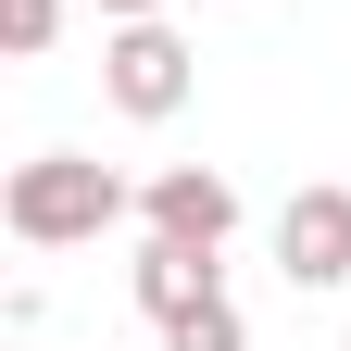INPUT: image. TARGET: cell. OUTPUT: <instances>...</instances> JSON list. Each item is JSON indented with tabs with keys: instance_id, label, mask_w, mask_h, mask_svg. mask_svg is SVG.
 <instances>
[{
	"instance_id": "1",
	"label": "cell",
	"mask_w": 351,
	"mask_h": 351,
	"mask_svg": "<svg viewBox=\"0 0 351 351\" xmlns=\"http://www.w3.org/2000/svg\"><path fill=\"white\" fill-rule=\"evenodd\" d=\"M0 226L25 251H75V239L125 226V176L88 163V151H38V163H13V189H0Z\"/></svg>"
},
{
	"instance_id": "2",
	"label": "cell",
	"mask_w": 351,
	"mask_h": 351,
	"mask_svg": "<svg viewBox=\"0 0 351 351\" xmlns=\"http://www.w3.org/2000/svg\"><path fill=\"white\" fill-rule=\"evenodd\" d=\"M101 88H113V113L176 125V113H189V88H201V51H189L163 13H138V25H113V38H101Z\"/></svg>"
},
{
	"instance_id": "3",
	"label": "cell",
	"mask_w": 351,
	"mask_h": 351,
	"mask_svg": "<svg viewBox=\"0 0 351 351\" xmlns=\"http://www.w3.org/2000/svg\"><path fill=\"white\" fill-rule=\"evenodd\" d=\"M276 276L289 289H351V189H289V213H276Z\"/></svg>"
},
{
	"instance_id": "4",
	"label": "cell",
	"mask_w": 351,
	"mask_h": 351,
	"mask_svg": "<svg viewBox=\"0 0 351 351\" xmlns=\"http://www.w3.org/2000/svg\"><path fill=\"white\" fill-rule=\"evenodd\" d=\"M138 213H151V239H201V251L239 239V189H226L213 163H163L151 189H138Z\"/></svg>"
},
{
	"instance_id": "5",
	"label": "cell",
	"mask_w": 351,
	"mask_h": 351,
	"mask_svg": "<svg viewBox=\"0 0 351 351\" xmlns=\"http://www.w3.org/2000/svg\"><path fill=\"white\" fill-rule=\"evenodd\" d=\"M125 289H138V314L163 326V314H189V301H213L226 276H213V251H201V239H151L138 263H125Z\"/></svg>"
},
{
	"instance_id": "6",
	"label": "cell",
	"mask_w": 351,
	"mask_h": 351,
	"mask_svg": "<svg viewBox=\"0 0 351 351\" xmlns=\"http://www.w3.org/2000/svg\"><path fill=\"white\" fill-rule=\"evenodd\" d=\"M163 351H251V326H239V301L213 289V301H189V314H163Z\"/></svg>"
},
{
	"instance_id": "7",
	"label": "cell",
	"mask_w": 351,
	"mask_h": 351,
	"mask_svg": "<svg viewBox=\"0 0 351 351\" xmlns=\"http://www.w3.org/2000/svg\"><path fill=\"white\" fill-rule=\"evenodd\" d=\"M51 38H63V0H0V51L13 63H38Z\"/></svg>"
},
{
	"instance_id": "8",
	"label": "cell",
	"mask_w": 351,
	"mask_h": 351,
	"mask_svg": "<svg viewBox=\"0 0 351 351\" xmlns=\"http://www.w3.org/2000/svg\"><path fill=\"white\" fill-rule=\"evenodd\" d=\"M88 13H101V25H138V13H163V0H88Z\"/></svg>"
}]
</instances>
